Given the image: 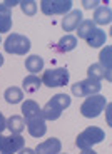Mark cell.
<instances>
[{
    "label": "cell",
    "instance_id": "f546056e",
    "mask_svg": "<svg viewBox=\"0 0 112 154\" xmlns=\"http://www.w3.org/2000/svg\"><path fill=\"white\" fill-rule=\"evenodd\" d=\"M2 64H4V55L0 54V67H2Z\"/></svg>",
    "mask_w": 112,
    "mask_h": 154
},
{
    "label": "cell",
    "instance_id": "9c48e42d",
    "mask_svg": "<svg viewBox=\"0 0 112 154\" xmlns=\"http://www.w3.org/2000/svg\"><path fill=\"white\" fill-rule=\"evenodd\" d=\"M101 89H102L101 82L92 81V79H85V81L75 82L70 87V91H72L74 96L77 97H89V96H94V94H99Z\"/></svg>",
    "mask_w": 112,
    "mask_h": 154
},
{
    "label": "cell",
    "instance_id": "ac0fdd59",
    "mask_svg": "<svg viewBox=\"0 0 112 154\" xmlns=\"http://www.w3.org/2000/svg\"><path fill=\"white\" fill-rule=\"evenodd\" d=\"M105 37H107V35H105V32L102 30V29H95V30L85 38V40H87L89 47L95 49V47H102V45H104V44H105Z\"/></svg>",
    "mask_w": 112,
    "mask_h": 154
},
{
    "label": "cell",
    "instance_id": "5bb4252c",
    "mask_svg": "<svg viewBox=\"0 0 112 154\" xmlns=\"http://www.w3.org/2000/svg\"><path fill=\"white\" fill-rule=\"evenodd\" d=\"M25 69L35 75L37 72H40L44 69V59L40 55H29L25 59Z\"/></svg>",
    "mask_w": 112,
    "mask_h": 154
},
{
    "label": "cell",
    "instance_id": "4316f807",
    "mask_svg": "<svg viewBox=\"0 0 112 154\" xmlns=\"http://www.w3.org/2000/svg\"><path fill=\"white\" fill-rule=\"evenodd\" d=\"M85 8H92V7H97L99 5V2H84Z\"/></svg>",
    "mask_w": 112,
    "mask_h": 154
},
{
    "label": "cell",
    "instance_id": "4fadbf2b",
    "mask_svg": "<svg viewBox=\"0 0 112 154\" xmlns=\"http://www.w3.org/2000/svg\"><path fill=\"white\" fill-rule=\"evenodd\" d=\"M40 85H42V81H40L39 75H34V74H30V75H27L25 79H23L22 82V87L25 92L32 94V92H37L40 89Z\"/></svg>",
    "mask_w": 112,
    "mask_h": 154
},
{
    "label": "cell",
    "instance_id": "8992f818",
    "mask_svg": "<svg viewBox=\"0 0 112 154\" xmlns=\"http://www.w3.org/2000/svg\"><path fill=\"white\" fill-rule=\"evenodd\" d=\"M69 70L65 67H59V69H49L42 75V84L47 87H64L69 82Z\"/></svg>",
    "mask_w": 112,
    "mask_h": 154
},
{
    "label": "cell",
    "instance_id": "7c38bea8",
    "mask_svg": "<svg viewBox=\"0 0 112 154\" xmlns=\"http://www.w3.org/2000/svg\"><path fill=\"white\" fill-rule=\"evenodd\" d=\"M112 20V12L109 7H97L95 12H94V23H97V25H107V23H110Z\"/></svg>",
    "mask_w": 112,
    "mask_h": 154
},
{
    "label": "cell",
    "instance_id": "d4e9b609",
    "mask_svg": "<svg viewBox=\"0 0 112 154\" xmlns=\"http://www.w3.org/2000/svg\"><path fill=\"white\" fill-rule=\"evenodd\" d=\"M4 129H7V119H5L4 114L0 112V134L4 132Z\"/></svg>",
    "mask_w": 112,
    "mask_h": 154
},
{
    "label": "cell",
    "instance_id": "484cf974",
    "mask_svg": "<svg viewBox=\"0 0 112 154\" xmlns=\"http://www.w3.org/2000/svg\"><path fill=\"white\" fill-rule=\"evenodd\" d=\"M19 154H35L34 149H29V147H22V149L19 151Z\"/></svg>",
    "mask_w": 112,
    "mask_h": 154
},
{
    "label": "cell",
    "instance_id": "ba28073f",
    "mask_svg": "<svg viewBox=\"0 0 112 154\" xmlns=\"http://www.w3.org/2000/svg\"><path fill=\"white\" fill-rule=\"evenodd\" d=\"M25 141L20 134H0V154H15L23 147Z\"/></svg>",
    "mask_w": 112,
    "mask_h": 154
},
{
    "label": "cell",
    "instance_id": "603a6c76",
    "mask_svg": "<svg viewBox=\"0 0 112 154\" xmlns=\"http://www.w3.org/2000/svg\"><path fill=\"white\" fill-rule=\"evenodd\" d=\"M12 29V17H4L0 19V34H5Z\"/></svg>",
    "mask_w": 112,
    "mask_h": 154
},
{
    "label": "cell",
    "instance_id": "9a60e30c",
    "mask_svg": "<svg viewBox=\"0 0 112 154\" xmlns=\"http://www.w3.org/2000/svg\"><path fill=\"white\" fill-rule=\"evenodd\" d=\"M7 129L12 134H20L25 129V121L22 116H10L7 119Z\"/></svg>",
    "mask_w": 112,
    "mask_h": 154
},
{
    "label": "cell",
    "instance_id": "6da1fadb",
    "mask_svg": "<svg viewBox=\"0 0 112 154\" xmlns=\"http://www.w3.org/2000/svg\"><path fill=\"white\" fill-rule=\"evenodd\" d=\"M22 114L25 116V126L32 137H42L47 132V124L42 116V109L35 100H25L22 104Z\"/></svg>",
    "mask_w": 112,
    "mask_h": 154
},
{
    "label": "cell",
    "instance_id": "277c9868",
    "mask_svg": "<svg viewBox=\"0 0 112 154\" xmlns=\"http://www.w3.org/2000/svg\"><path fill=\"white\" fill-rule=\"evenodd\" d=\"M107 106V99L104 96H99V94H94V96H89L87 99L82 102L80 106V114L84 117H97V116L101 114L104 111V107Z\"/></svg>",
    "mask_w": 112,
    "mask_h": 154
},
{
    "label": "cell",
    "instance_id": "cb8c5ba5",
    "mask_svg": "<svg viewBox=\"0 0 112 154\" xmlns=\"http://www.w3.org/2000/svg\"><path fill=\"white\" fill-rule=\"evenodd\" d=\"M4 17H12V8L7 7L5 4H0V19Z\"/></svg>",
    "mask_w": 112,
    "mask_h": 154
},
{
    "label": "cell",
    "instance_id": "8fae6325",
    "mask_svg": "<svg viewBox=\"0 0 112 154\" xmlns=\"http://www.w3.org/2000/svg\"><path fill=\"white\" fill-rule=\"evenodd\" d=\"M62 149V143L60 139L57 137H50L40 143L39 146L35 147V154H59Z\"/></svg>",
    "mask_w": 112,
    "mask_h": 154
},
{
    "label": "cell",
    "instance_id": "7a4b0ae2",
    "mask_svg": "<svg viewBox=\"0 0 112 154\" xmlns=\"http://www.w3.org/2000/svg\"><path fill=\"white\" fill-rule=\"evenodd\" d=\"M70 106V97L67 94H55L42 109V116L45 121H57L62 116L64 109Z\"/></svg>",
    "mask_w": 112,
    "mask_h": 154
},
{
    "label": "cell",
    "instance_id": "e0dca14e",
    "mask_svg": "<svg viewBox=\"0 0 112 154\" xmlns=\"http://www.w3.org/2000/svg\"><path fill=\"white\" fill-rule=\"evenodd\" d=\"M4 97L8 104H19L20 100H23V91L15 85H10L7 87V91L4 92Z\"/></svg>",
    "mask_w": 112,
    "mask_h": 154
},
{
    "label": "cell",
    "instance_id": "7402d4cb",
    "mask_svg": "<svg viewBox=\"0 0 112 154\" xmlns=\"http://www.w3.org/2000/svg\"><path fill=\"white\" fill-rule=\"evenodd\" d=\"M20 8H22V12L25 14V15L32 17L37 14V4H35L34 0H23V2H20Z\"/></svg>",
    "mask_w": 112,
    "mask_h": 154
},
{
    "label": "cell",
    "instance_id": "30bf717a",
    "mask_svg": "<svg viewBox=\"0 0 112 154\" xmlns=\"http://www.w3.org/2000/svg\"><path fill=\"white\" fill-rule=\"evenodd\" d=\"M82 22V12L80 10H70L64 19H62V29L70 34V32L77 30L79 23Z\"/></svg>",
    "mask_w": 112,
    "mask_h": 154
},
{
    "label": "cell",
    "instance_id": "3957f363",
    "mask_svg": "<svg viewBox=\"0 0 112 154\" xmlns=\"http://www.w3.org/2000/svg\"><path fill=\"white\" fill-rule=\"evenodd\" d=\"M105 139V132L102 131L101 127L97 126H90L85 131H82L80 134L75 139V146L80 149H92L94 144H99Z\"/></svg>",
    "mask_w": 112,
    "mask_h": 154
},
{
    "label": "cell",
    "instance_id": "4dcf8cb0",
    "mask_svg": "<svg viewBox=\"0 0 112 154\" xmlns=\"http://www.w3.org/2000/svg\"><path fill=\"white\" fill-rule=\"evenodd\" d=\"M59 154H60V152H59Z\"/></svg>",
    "mask_w": 112,
    "mask_h": 154
},
{
    "label": "cell",
    "instance_id": "2e32d148",
    "mask_svg": "<svg viewBox=\"0 0 112 154\" xmlns=\"http://www.w3.org/2000/svg\"><path fill=\"white\" fill-rule=\"evenodd\" d=\"M75 47H77V37L75 35H70V34H65L57 44L59 52H70Z\"/></svg>",
    "mask_w": 112,
    "mask_h": 154
},
{
    "label": "cell",
    "instance_id": "d6986e66",
    "mask_svg": "<svg viewBox=\"0 0 112 154\" xmlns=\"http://www.w3.org/2000/svg\"><path fill=\"white\" fill-rule=\"evenodd\" d=\"M87 75H89V79H92V81H97V82H101L102 79H107V81H112L110 77L105 74V69L101 66V64H92V66L87 69Z\"/></svg>",
    "mask_w": 112,
    "mask_h": 154
},
{
    "label": "cell",
    "instance_id": "44dd1931",
    "mask_svg": "<svg viewBox=\"0 0 112 154\" xmlns=\"http://www.w3.org/2000/svg\"><path fill=\"white\" fill-rule=\"evenodd\" d=\"M110 55H112V49H110V47H104V49L101 50V54H99V60H101L99 64L105 69V74H107L109 77H110V62H112ZM110 79H112V77H110Z\"/></svg>",
    "mask_w": 112,
    "mask_h": 154
},
{
    "label": "cell",
    "instance_id": "83f0119b",
    "mask_svg": "<svg viewBox=\"0 0 112 154\" xmlns=\"http://www.w3.org/2000/svg\"><path fill=\"white\" fill-rule=\"evenodd\" d=\"M4 4L7 5V7H10V8H12L14 5H19L20 2H15V0H7V2H4Z\"/></svg>",
    "mask_w": 112,
    "mask_h": 154
},
{
    "label": "cell",
    "instance_id": "52a82bcc",
    "mask_svg": "<svg viewBox=\"0 0 112 154\" xmlns=\"http://www.w3.org/2000/svg\"><path fill=\"white\" fill-rule=\"evenodd\" d=\"M72 8L70 0H42L40 2V10L45 15H59V14H69Z\"/></svg>",
    "mask_w": 112,
    "mask_h": 154
},
{
    "label": "cell",
    "instance_id": "ffe728a7",
    "mask_svg": "<svg viewBox=\"0 0 112 154\" xmlns=\"http://www.w3.org/2000/svg\"><path fill=\"white\" fill-rule=\"evenodd\" d=\"M95 30V23L92 22V19H87V20H82L77 27V35L79 38H87L92 32Z\"/></svg>",
    "mask_w": 112,
    "mask_h": 154
},
{
    "label": "cell",
    "instance_id": "5b68a950",
    "mask_svg": "<svg viewBox=\"0 0 112 154\" xmlns=\"http://www.w3.org/2000/svg\"><path fill=\"white\" fill-rule=\"evenodd\" d=\"M5 52L15 55H25L30 50V40L22 34H10L4 44Z\"/></svg>",
    "mask_w": 112,
    "mask_h": 154
},
{
    "label": "cell",
    "instance_id": "f1b7e54d",
    "mask_svg": "<svg viewBox=\"0 0 112 154\" xmlns=\"http://www.w3.org/2000/svg\"><path fill=\"white\" fill-rule=\"evenodd\" d=\"M80 154H97V152H95L94 149H82Z\"/></svg>",
    "mask_w": 112,
    "mask_h": 154
}]
</instances>
